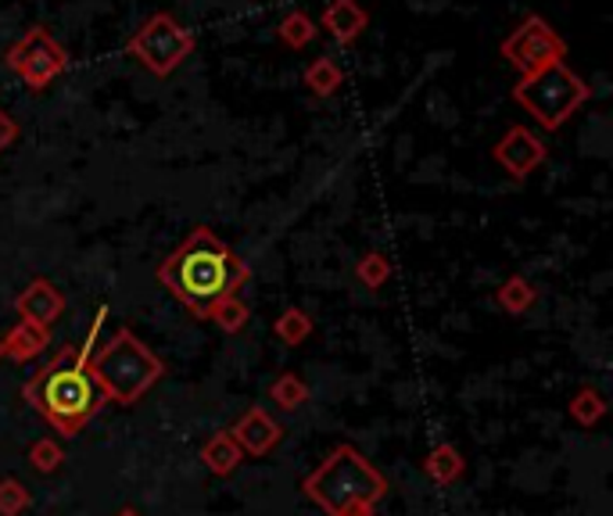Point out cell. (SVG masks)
Wrapping results in <instances>:
<instances>
[{
	"label": "cell",
	"mask_w": 613,
	"mask_h": 516,
	"mask_svg": "<svg viewBox=\"0 0 613 516\" xmlns=\"http://www.w3.org/2000/svg\"><path fill=\"white\" fill-rule=\"evenodd\" d=\"M0 359H4V344H0Z\"/></svg>",
	"instance_id": "cell-28"
},
{
	"label": "cell",
	"mask_w": 613,
	"mask_h": 516,
	"mask_svg": "<svg viewBox=\"0 0 613 516\" xmlns=\"http://www.w3.org/2000/svg\"><path fill=\"white\" fill-rule=\"evenodd\" d=\"M208 319H212V323L223 330V334H237V330L248 327V305L241 302V294H226L223 302L212 305Z\"/></svg>",
	"instance_id": "cell-20"
},
{
	"label": "cell",
	"mask_w": 613,
	"mask_h": 516,
	"mask_svg": "<svg viewBox=\"0 0 613 516\" xmlns=\"http://www.w3.org/2000/svg\"><path fill=\"white\" fill-rule=\"evenodd\" d=\"M388 277H391V262H388V255H380V251H370V255H363L359 258V266H355V280L366 287H384L388 284Z\"/></svg>",
	"instance_id": "cell-24"
},
{
	"label": "cell",
	"mask_w": 613,
	"mask_h": 516,
	"mask_svg": "<svg viewBox=\"0 0 613 516\" xmlns=\"http://www.w3.org/2000/svg\"><path fill=\"white\" fill-rule=\"evenodd\" d=\"M302 488L327 516H373V506L388 495L384 474L352 445H338Z\"/></svg>",
	"instance_id": "cell-3"
},
{
	"label": "cell",
	"mask_w": 613,
	"mask_h": 516,
	"mask_svg": "<svg viewBox=\"0 0 613 516\" xmlns=\"http://www.w3.org/2000/svg\"><path fill=\"white\" fill-rule=\"evenodd\" d=\"M15 312L22 319H29V323L51 327L61 319V312H65V298H61V291L51 284V280L40 277L15 298Z\"/></svg>",
	"instance_id": "cell-11"
},
{
	"label": "cell",
	"mask_w": 613,
	"mask_h": 516,
	"mask_svg": "<svg viewBox=\"0 0 613 516\" xmlns=\"http://www.w3.org/2000/svg\"><path fill=\"white\" fill-rule=\"evenodd\" d=\"M269 398H273L284 413H294L298 405L309 402V384L298 373H280L273 384H269Z\"/></svg>",
	"instance_id": "cell-16"
},
{
	"label": "cell",
	"mask_w": 613,
	"mask_h": 516,
	"mask_svg": "<svg viewBox=\"0 0 613 516\" xmlns=\"http://www.w3.org/2000/svg\"><path fill=\"white\" fill-rule=\"evenodd\" d=\"M535 298H538V291H535V284H527L524 277H510L506 284L499 287V294H495L499 309H506L510 316L527 312L535 305Z\"/></svg>",
	"instance_id": "cell-18"
},
{
	"label": "cell",
	"mask_w": 613,
	"mask_h": 516,
	"mask_svg": "<svg viewBox=\"0 0 613 516\" xmlns=\"http://www.w3.org/2000/svg\"><path fill=\"white\" fill-rule=\"evenodd\" d=\"M463 456L456 452V445H434L431 449V456L424 459V470L427 477H431L434 484H452V481H459L463 477Z\"/></svg>",
	"instance_id": "cell-15"
},
{
	"label": "cell",
	"mask_w": 613,
	"mask_h": 516,
	"mask_svg": "<svg viewBox=\"0 0 613 516\" xmlns=\"http://www.w3.org/2000/svg\"><path fill=\"white\" fill-rule=\"evenodd\" d=\"M15 140H19V126H15V119H11V115L4 112V108H0V155H4Z\"/></svg>",
	"instance_id": "cell-26"
},
{
	"label": "cell",
	"mask_w": 613,
	"mask_h": 516,
	"mask_svg": "<svg viewBox=\"0 0 613 516\" xmlns=\"http://www.w3.org/2000/svg\"><path fill=\"white\" fill-rule=\"evenodd\" d=\"M90 370H94V380L101 384L108 402L137 405L147 391L162 380L165 363L158 359L133 330H119L101 352H94Z\"/></svg>",
	"instance_id": "cell-4"
},
{
	"label": "cell",
	"mask_w": 613,
	"mask_h": 516,
	"mask_svg": "<svg viewBox=\"0 0 613 516\" xmlns=\"http://www.w3.org/2000/svg\"><path fill=\"white\" fill-rule=\"evenodd\" d=\"M230 438L237 441V449L244 456H269V452L280 445V438H284V427H280L262 405H252V409L230 427Z\"/></svg>",
	"instance_id": "cell-10"
},
{
	"label": "cell",
	"mask_w": 613,
	"mask_h": 516,
	"mask_svg": "<svg viewBox=\"0 0 613 516\" xmlns=\"http://www.w3.org/2000/svg\"><path fill=\"white\" fill-rule=\"evenodd\" d=\"M273 334L284 341L287 348H298V344H305L312 334V316L305 309H284L273 323Z\"/></svg>",
	"instance_id": "cell-17"
},
{
	"label": "cell",
	"mask_w": 613,
	"mask_h": 516,
	"mask_svg": "<svg viewBox=\"0 0 613 516\" xmlns=\"http://www.w3.org/2000/svg\"><path fill=\"white\" fill-rule=\"evenodd\" d=\"M502 58H510V65L517 69L520 76H535V72H542L567 58V44L545 26V19L527 15L520 26L506 36Z\"/></svg>",
	"instance_id": "cell-8"
},
{
	"label": "cell",
	"mask_w": 613,
	"mask_h": 516,
	"mask_svg": "<svg viewBox=\"0 0 613 516\" xmlns=\"http://www.w3.org/2000/svg\"><path fill=\"white\" fill-rule=\"evenodd\" d=\"M370 26V15L366 8H359L355 0H330L323 8V29L334 36L338 44H355L363 36V29Z\"/></svg>",
	"instance_id": "cell-12"
},
{
	"label": "cell",
	"mask_w": 613,
	"mask_h": 516,
	"mask_svg": "<svg viewBox=\"0 0 613 516\" xmlns=\"http://www.w3.org/2000/svg\"><path fill=\"white\" fill-rule=\"evenodd\" d=\"M4 61L11 72H19L29 90H44V86H51L61 72L69 69L65 47H61L44 26H33L15 47H11Z\"/></svg>",
	"instance_id": "cell-7"
},
{
	"label": "cell",
	"mask_w": 613,
	"mask_h": 516,
	"mask_svg": "<svg viewBox=\"0 0 613 516\" xmlns=\"http://www.w3.org/2000/svg\"><path fill=\"white\" fill-rule=\"evenodd\" d=\"M606 416V398L592 388H581L578 395L571 398V420L581 427H592Z\"/></svg>",
	"instance_id": "cell-21"
},
{
	"label": "cell",
	"mask_w": 613,
	"mask_h": 516,
	"mask_svg": "<svg viewBox=\"0 0 613 516\" xmlns=\"http://www.w3.org/2000/svg\"><path fill=\"white\" fill-rule=\"evenodd\" d=\"M588 94L592 90L585 86V79L563 61L535 72V76H520V83L513 86V101L542 130H560L588 101Z\"/></svg>",
	"instance_id": "cell-5"
},
{
	"label": "cell",
	"mask_w": 613,
	"mask_h": 516,
	"mask_svg": "<svg viewBox=\"0 0 613 516\" xmlns=\"http://www.w3.org/2000/svg\"><path fill=\"white\" fill-rule=\"evenodd\" d=\"M130 54L140 61L147 72L155 76H169L183 65V58L194 54V33L183 29L173 15H155L147 19L144 26L133 33L130 40Z\"/></svg>",
	"instance_id": "cell-6"
},
{
	"label": "cell",
	"mask_w": 613,
	"mask_h": 516,
	"mask_svg": "<svg viewBox=\"0 0 613 516\" xmlns=\"http://www.w3.org/2000/svg\"><path fill=\"white\" fill-rule=\"evenodd\" d=\"M341 83H345V72H341L338 61H330V58H316L312 65L305 69V86H309L316 97H330Z\"/></svg>",
	"instance_id": "cell-19"
},
{
	"label": "cell",
	"mask_w": 613,
	"mask_h": 516,
	"mask_svg": "<svg viewBox=\"0 0 613 516\" xmlns=\"http://www.w3.org/2000/svg\"><path fill=\"white\" fill-rule=\"evenodd\" d=\"M241 459H244V452L237 449V441L230 438V430H223V434H216V438H208L205 445H201V463L216 477H230L241 466Z\"/></svg>",
	"instance_id": "cell-14"
},
{
	"label": "cell",
	"mask_w": 613,
	"mask_h": 516,
	"mask_svg": "<svg viewBox=\"0 0 613 516\" xmlns=\"http://www.w3.org/2000/svg\"><path fill=\"white\" fill-rule=\"evenodd\" d=\"M0 344H4V355L11 363H29L47 348V344H51V327H40V323L22 319L19 327H11L8 337H0Z\"/></svg>",
	"instance_id": "cell-13"
},
{
	"label": "cell",
	"mask_w": 613,
	"mask_h": 516,
	"mask_svg": "<svg viewBox=\"0 0 613 516\" xmlns=\"http://www.w3.org/2000/svg\"><path fill=\"white\" fill-rule=\"evenodd\" d=\"M495 162L506 169L513 180H527L545 162V144L527 126H510L506 137L495 144Z\"/></svg>",
	"instance_id": "cell-9"
},
{
	"label": "cell",
	"mask_w": 613,
	"mask_h": 516,
	"mask_svg": "<svg viewBox=\"0 0 613 516\" xmlns=\"http://www.w3.org/2000/svg\"><path fill=\"white\" fill-rule=\"evenodd\" d=\"M105 316H108V309L101 305L90 330H87V337H83L76 348H61L54 359L47 363L36 377H29L26 388H22L26 402L58 430L61 438H76L108 402L101 384L94 380V370H90Z\"/></svg>",
	"instance_id": "cell-1"
},
{
	"label": "cell",
	"mask_w": 613,
	"mask_h": 516,
	"mask_svg": "<svg viewBox=\"0 0 613 516\" xmlns=\"http://www.w3.org/2000/svg\"><path fill=\"white\" fill-rule=\"evenodd\" d=\"M115 516H140V513H137V509H130V506H126V509H119Z\"/></svg>",
	"instance_id": "cell-27"
},
{
	"label": "cell",
	"mask_w": 613,
	"mask_h": 516,
	"mask_svg": "<svg viewBox=\"0 0 613 516\" xmlns=\"http://www.w3.org/2000/svg\"><path fill=\"white\" fill-rule=\"evenodd\" d=\"M61 463H65V452H61V445H58V441H51V438H40L29 449V466L36 474H54Z\"/></svg>",
	"instance_id": "cell-25"
},
{
	"label": "cell",
	"mask_w": 613,
	"mask_h": 516,
	"mask_svg": "<svg viewBox=\"0 0 613 516\" xmlns=\"http://www.w3.org/2000/svg\"><path fill=\"white\" fill-rule=\"evenodd\" d=\"M29 506H33L29 488L15 481V477H4L0 481V516H22Z\"/></svg>",
	"instance_id": "cell-23"
},
{
	"label": "cell",
	"mask_w": 613,
	"mask_h": 516,
	"mask_svg": "<svg viewBox=\"0 0 613 516\" xmlns=\"http://www.w3.org/2000/svg\"><path fill=\"white\" fill-rule=\"evenodd\" d=\"M158 280L183 309H191L194 319H208L216 302H223L226 294H241L252 280V269L212 230L198 226L158 266Z\"/></svg>",
	"instance_id": "cell-2"
},
{
	"label": "cell",
	"mask_w": 613,
	"mask_h": 516,
	"mask_svg": "<svg viewBox=\"0 0 613 516\" xmlns=\"http://www.w3.org/2000/svg\"><path fill=\"white\" fill-rule=\"evenodd\" d=\"M280 40L294 47V51H302V47H309L316 40V22L305 15V11H291V15H284V22H280Z\"/></svg>",
	"instance_id": "cell-22"
}]
</instances>
